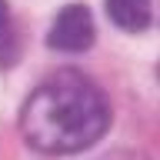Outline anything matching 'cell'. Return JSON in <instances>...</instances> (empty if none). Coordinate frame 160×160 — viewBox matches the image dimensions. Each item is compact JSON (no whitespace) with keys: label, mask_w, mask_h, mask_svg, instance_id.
<instances>
[{"label":"cell","mask_w":160,"mask_h":160,"mask_svg":"<svg viewBox=\"0 0 160 160\" xmlns=\"http://www.w3.org/2000/svg\"><path fill=\"white\" fill-rule=\"evenodd\" d=\"M17 57H20V40L13 37V30L7 27L0 33V67H10Z\"/></svg>","instance_id":"277c9868"},{"label":"cell","mask_w":160,"mask_h":160,"mask_svg":"<svg viewBox=\"0 0 160 160\" xmlns=\"http://www.w3.org/2000/svg\"><path fill=\"white\" fill-rule=\"evenodd\" d=\"M10 27V7H7V0H0V33Z\"/></svg>","instance_id":"5b68a950"},{"label":"cell","mask_w":160,"mask_h":160,"mask_svg":"<svg viewBox=\"0 0 160 160\" xmlns=\"http://www.w3.org/2000/svg\"><path fill=\"white\" fill-rule=\"evenodd\" d=\"M103 7L120 30L137 33V30H147L150 23V0H103Z\"/></svg>","instance_id":"3957f363"},{"label":"cell","mask_w":160,"mask_h":160,"mask_svg":"<svg viewBox=\"0 0 160 160\" xmlns=\"http://www.w3.org/2000/svg\"><path fill=\"white\" fill-rule=\"evenodd\" d=\"M110 127L107 93L80 70H57L20 107V133L33 150L60 157L93 147Z\"/></svg>","instance_id":"6da1fadb"},{"label":"cell","mask_w":160,"mask_h":160,"mask_svg":"<svg viewBox=\"0 0 160 160\" xmlns=\"http://www.w3.org/2000/svg\"><path fill=\"white\" fill-rule=\"evenodd\" d=\"M157 73H160V63H157Z\"/></svg>","instance_id":"8992f818"},{"label":"cell","mask_w":160,"mask_h":160,"mask_svg":"<svg viewBox=\"0 0 160 160\" xmlns=\"http://www.w3.org/2000/svg\"><path fill=\"white\" fill-rule=\"evenodd\" d=\"M93 37H97V27H93V17L83 3H67L53 17V27L47 33V47L60 50V53H83V50L93 47Z\"/></svg>","instance_id":"7a4b0ae2"}]
</instances>
